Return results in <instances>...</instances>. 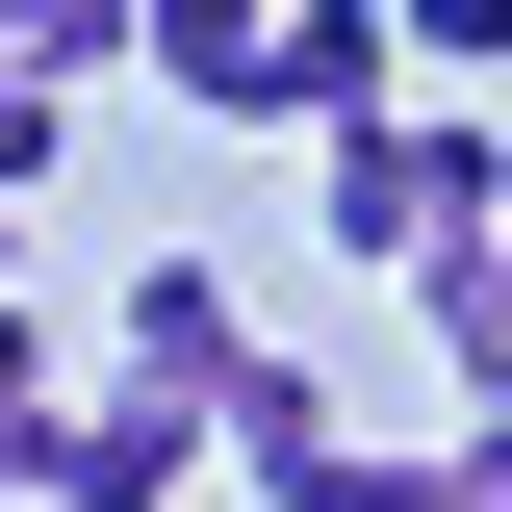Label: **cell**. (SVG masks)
<instances>
[{"instance_id": "cell-3", "label": "cell", "mask_w": 512, "mask_h": 512, "mask_svg": "<svg viewBox=\"0 0 512 512\" xmlns=\"http://www.w3.org/2000/svg\"><path fill=\"white\" fill-rule=\"evenodd\" d=\"M333 461H359V436H333V384H308V359H282V333H256V359H231V384H205V487H256V512H308V487H333Z\"/></svg>"}, {"instance_id": "cell-11", "label": "cell", "mask_w": 512, "mask_h": 512, "mask_svg": "<svg viewBox=\"0 0 512 512\" xmlns=\"http://www.w3.org/2000/svg\"><path fill=\"white\" fill-rule=\"evenodd\" d=\"M26 180H52V77L0 52V205H26Z\"/></svg>"}, {"instance_id": "cell-10", "label": "cell", "mask_w": 512, "mask_h": 512, "mask_svg": "<svg viewBox=\"0 0 512 512\" xmlns=\"http://www.w3.org/2000/svg\"><path fill=\"white\" fill-rule=\"evenodd\" d=\"M308 512H487V487H461V461H333Z\"/></svg>"}, {"instance_id": "cell-9", "label": "cell", "mask_w": 512, "mask_h": 512, "mask_svg": "<svg viewBox=\"0 0 512 512\" xmlns=\"http://www.w3.org/2000/svg\"><path fill=\"white\" fill-rule=\"evenodd\" d=\"M26 436H52V333L0 308V512H26Z\"/></svg>"}, {"instance_id": "cell-13", "label": "cell", "mask_w": 512, "mask_h": 512, "mask_svg": "<svg viewBox=\"0 0 512 512\" xmlns=\"http://www.w3.org/2000/svg\"><path fill=\"white\" fill-rule=\"evenodd\" d=\"M0 308H26V205H0Z\"/></svg>"}, {"instance_id": "cell-12", "label": "cell", "mask_w": 512, "mask_h": 512, "mask_svg": "<svg viewBox=\"0 0 512 512\" xmlns=\"http://www.w3.org/2000/svg\"><path fill=\"white\" fill-rule=\"evenodd\" d=\"M384 26H410V52H512V0H384Z\"/></svg>"}, {"instance_id": "cell-2", "label": "cell", "mask_w": 512, "mask_h": 512, "mask_svg": "<svg viewBox=\"0 0 512 512\" xmlns=\"http://www.w3.org/2000/svg\"><path fill=\"white\" fill-rule=\"evenodd\" d=\"M26 512H205V410L180 384H52V436H26Z\"/></svg>"}, {"instance_id": "cell-4", "label": "cell", "mask_w": 512, "mask_h": 512, "mask_svg": "<svg viewBox=\"0 0 512 512\" xmlns=\"http://www.w3.org/2000/svg\"><path fill=\"white\" fill-rule=\"evenodd\" d=\"M359 103H410V26H384V0H282L231 128H359Z\"/></svg>"}, {"instance_id": "cell-6", "label": "cell", "mask_w": 512, "mask_h": 512, "mask_svg": "<svg viewBox=\"0 0 512 512\" xmlns=\"http://www.w3.org/2000/svg\"><path fill=\"white\" fill-rule=\"evenodd\" d=\"M256 26H282V0H154V26H128V52H154V77H180L205 128H231V103H256Z\"/></svg>"}, {"instance_id": "cell-1", "label": "cell", "mask_w": 512, "mask_h": 512, "mask_svg": "<svg viewBox=\"0 0 512 512\" xmlns=\"http://www.w3.org/2000/svg\"><path fill=\"white\" fill-rule=\"evenodd\" d=\"M308 205H333V256L436 282V256H487V231H512V154H487L461 103H359V128H308Z\"/></svg>"}, {"instance_id": "cell-5", "label": "cell", "mask_w": 512, "mask_h": 512, "mask_svg": "<svg viewBox=\"0 0 512 512\" xmlns=\"http://www.w3.org/2000/svg\"><path fill=\"white\" fill-rule=\"evenodd\" d=\"M231 359H256V308L205 282V256H154V282H128V384H180V410H205Z\"/></svg>"}, {"instance_id": "cell-8", "label": "cell", "mask_w": 512, "mask_h": 512, "mask_svg": "<svg viewBox=\"0 0 512 512\" xmlns=\"http://www.w3.org/2000/svg\"><path fill=\"white\" fill-rule=\"evenodd\" d=\"M128 26H154V0H0V52H26V77H77V52H128Z\"/></svg>"}, {"instance_id": "cell-7", "label": "cell", "mask_w": 512, "mask_h": 512, "mask_svg": "<svg viewBox=\"0 0 512 512\" xmlns=\"http://www.w3.org/2000/svg\"><path fill=\"white\" fill-rule=\"evenodd\" d=\"M410 308H436V359H461V410H512V231H487V256H436Z\"/></svg>"}]
</instances>
